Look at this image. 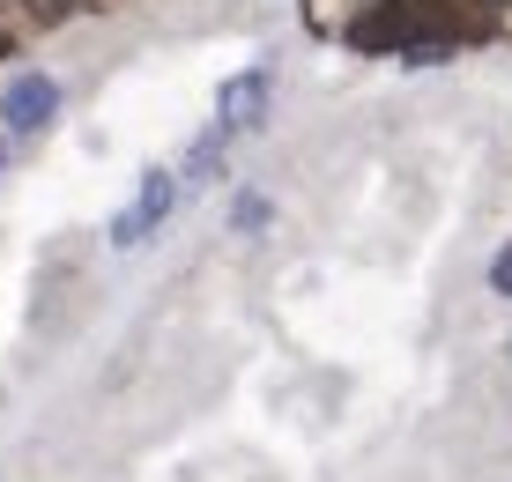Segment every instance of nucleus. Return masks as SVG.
Here are the masks:
<instances>
[{"instance_id": "nucleus-5", "label": "nucleus", "mask_w": 512, "mask_h": 482, "mask_svg": "<svg viewBox=\"0 0 512 482\" xmlns=\"http://www.w3.org/2000/svg\"><path fill=\"white\" fill-rule=\"evenodd\" d=\"M490 297H505V305H512V238L490 253Z\"/></svg>"}, {"instance_id": "nucleus-6", "label": "nucleus", "mask_w": 512, "mask_h": 482, "mask_svg": "<svg viewBox=\"0 0 512 482\" xmlns=\"http://www.w3.org/2000/svg\"><path fill=\"white\" fill-rule=\"evenodd\" d=\"M238 230H260V223H268V201H260V193H245V201H238V216H231Z\"/></svg>"}, {"instance_id": "nucleus-3", "label": "nucleus", "mask_w": 512, "mask_h": 482, "mask_svg": "<svg viewBox=\"0 0 512 482\" xmlns=\"http://www.w3.org/2000/svg\"><path fill=\"white\" fill-rule=\"evenodd\" d=\"M52 112H60V82L52 75H15L0 89V127L8 134H38V127H52Z\"/></svg>"}, {"instance_id": "nucleus-8", "label": "nucleus", "mask_w": 512, "mask_h": 482, "mask_svg": "<svg viewBox=\"0 0 512 482\" xmlns=\"http://www.w3.org/2000/svg\"><path fill=\"white\" fill-rule=\"evenodd\" d=\"M0 164H8V141H0Z\"/></svg>"}, {"instance_id": "nucleus-9", "label": "nucleus", "mask_w": 512, "mask_h": 482, "mask_svg": "<svg viewBox=\"0 0 512 482\" xmlns=\"http://www.w3.org/2000/svg\"><path fill=\"white\" fill-rule=\"evenodd\" d=\"M505 356H512V349H505Z\"/></svg>"}, {"instance_id": "nucleus-7", "label": "nucleus", "mask_w": 512, "mask_h": 482, "mask_svg": "<svg viewBox=\"0 0 512 482\" xmlns=\"http://www.w3.org/2000/svg\"><path fill=\"white\" fill-rule=\"evenodd\" d=\"M0 60H8V30H0Z\"/></svg>"}, {"instance_id": "nucleus-1", "label": "nucleus", "mask_w": 512, "mask_h": 482, "mask_svg": "<svg viewBox=\"0 0 512 482\" xmlns=\"http://www.w3.org/2000/svg\"><path fill=\"white\" fill-rule=\"evenodd\" d=\"M268 104H275V67H245V75H231L216 89V127L223 134H260L268 127Z\"/></svg>"}, {"instance_id": "nucleus-4", "label": "nucleus", "mask_w": 512, "mask_h": 482, "mask_svg": "<svg viewBox=\"0 0 512 482\" xmlns=\"http://www.w3.org/2000/svg\"><path fill=\"white\" fill-rule=\"evenodd\" d=\"M82 8H90V0H23V15H30L38 30H60V23H75Z\"/></svg>"}, {"instance_id": "nucleus-2", "label": "nucleus", "mask_w": 512, "mask_h": 482, "mask_svg": "<svg viewBox=\"0 0 512 482\" xmlns=\"http://www.w3.org/2000/svg\"><path fill=\"white\" fill-rule=\"evenodd\" d=\"M171 201H179V171H149L141 178V193H134V208L112 223V253H134L141 238H156L171 216Z\"/></svg>"}]
</instances>
